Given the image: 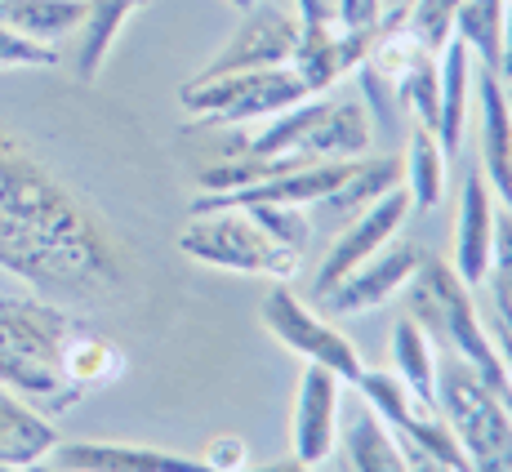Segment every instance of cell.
<instances>
[{"label": "cell", "mask_w": 512, "mask_h": 472, "mask_svg": "<svg viewBox=\"0 0 512 472\" xmlns=\"http://www.w3.org/2000/svg\"><path fill=\"white\" fill-rule=\"evenodd\" d=\"M134 245L23 134L0 125V272L54 303H116Z\"/></svg>", "instance_id": "1"}, {"label": "cell", "mask_w": 512, "mask_h": 472, "mask_svg": "<svg viewBox=\"0 0 512 472\" xmlns=\"http://www.w3.org/2000/svg\"><path fill=\"white\" fill-rule=\"evenodd\" d=\"M76 330L81 317L45 294H0V388L41 415L72 410L81 392L63 379V352Z\"/></svg>", "instance_id": "2"}, {"label": "cell", "mask_w": 512, "mask_h": 472, "mask_svg": "<svg viewBox=\"0 0 512 472\" xmlns=\"http://www.w3.org/2000/svg\"><path fill=\"white\" fill-rule=\"evenodd\" d=\"M406 290H410L406 317H415L419 326L428 330L437 352H450V357L468 361V366L486 379V388H495L499 397H504V406L512 410V379H508V366H504V357H499L495 339H490V330H486L477 290H468V285L455 277V268H450L446 259H432V254H423L415 281H410Z\"/></svg>", "instance_id": "3"}, {"label": "cell", "mask_w": 512, "mask_h": 472, "mask_svg": "<svg viewBox=\"0 0 512 472\" xmlns=\"http://www.w3.org/2000/svg\"><path fill=\"white\" fill-rule=\"evenodd\" d=\"M437 415L455 432L472 472H512V410L468 361L450 352L437 361Z\"/></svg>", "instance_id": "4"}, {"label": "cell", "mask_w": 512, "mask_h": 472, "mask_svg": "<svg viewBox=\"0 0 512 472\" xmlns=\"http://www.w3.org/2000/svg\"><path fill=\"white\" fill-rule=\"evenodd\" d=\"M179 250L196 263H210V268L241 272V277H268V281H290L303 263V254L277 245L241 205L192 214L179 236Z\"/></svg>", "instance_id": "5"}, {"label": "cell", "mask_w": 512, "mask_h": 472, "mask_svg": "<svg viewBox=\"0 0 512 472\" xmlns=\"http://www.w3.org/2000/svg\"><path fill=\"white\" fill-rule=\"evenodd\" d=\"M303 98L312 94L294 67H259V72L192 76L183 85L179 103L201 125H250V121H268V116L303 103Z\"/></svg>", "instance_id": "6"}, {"label": "cell", "mask_w": 512, "mask_h": 472, "mask_svg": "<svg viewBox=\"0 0 512 472\" xmlns=\"http://www.w3.org/2000/svg\"><path fill=\"white\" fill-rule=\"evenodd\" d=\"M259 321H263V330L281 343V348H290L294 357L312 361V366L334 370L348 388L357 383L361 370H366L357 343H352L343 330H334L326 317H317L312 303H303L285 281L272 285V294L259 303Z\"/></svg>", "instance_id": "7"}, {"label": "cell", "mask_w": 512, "mask_h": 472, "mask_svg": "<svg viewBox=\"0 0 512 472\" xmlns=\"http://www.w3.org/2000/svg\"><path fill=\"white\" fill-rule=\"evenodd\" d=\"M299 14L294 5L281 0H259V5L241 9V23L228 36V45L210 58L196 76H228V72H259V67H290L294 49H299Z\"/></svg>", "instance_id": "8"}, {"label": "cell", "mask_w": 512, "mask_h": 472, "mask_svg": "<svg viewBox=\"0 0 512 472\" xmlns=\"http://www.w3.org/2000/svg\"><path fill=\"white\" fill-rule=\"evenodd\" d=\"M406 219H410L406 188H392L388 196H379L374 205H366L361 214H352V219L334 232L326 259H321L317 281H312V299H321L330 285H339L352 268H361L370 254H379L388 241H397L401 228H406Z\"/></svg>", "instance_id": "9"}, {"label": "cell", "mask_w": 512, "mask_h": 472, "mask_svg": "<svg viewBox=\"0 0 512 472\" xmlns=\"http://www.w3.org/2000/svg\"><path fill=\"white\" fill-rule=\"evenodd\" d=\"M339 419H343V379L326 366L303 361L290 415V455L308 468H321L339 455Z\"/></svg>", "instance_id": "10"}, {"label": "cell", "mask_w": 512, "mask_h": 472, "mask_svg": "<svg viewBox=\"0 0 512 472\" xmlns=\"http://www.w3.org/2000/svg\"><path fill=\"white\" fill-rule=\"evenodd\" d=\"M423 254H428L423 245L397 236V241H388L379 254H370L361 268H352L339 285H330L317 303H326V312H334V317H361V312L383 308V303L397 299V294L415 281Z\"/></svg>", "instance_id": "11"}, {"label": "cell", "mask_w": 512, "mask_h": 472, "mask_svg": "<svg viewBox=\"0 0 512 472\" xmlns=\"http://www.w3.org/2000/svg\"><path fill=\"white\" fill-rule=\"evenodd\" d=\"M472 90H477V147H481V165L490 192L512 210V94L508 81L495 72V67H477L472 76Z\"/></svg>", "instance_id": "12"}, {"label": "cell", "mask_w": 512, "mask_h": 472, "mask_svg": "<svg viewBox=\"0 0 512 472\" xmlns=\"http://www.w3.org/2000/svg\"><path fill=\"white\" fill-rule=\"evenodd\" d=\"M495 219H499V196L490 192L486 174L472 170L459 192V219H455V277L468 290H486L490 250H495Z\"/></svg>", "instance_id": "13"}, {"label": "cell", "mask_w": 512, "mask_h": 472, "mask_svg": "<svg viewBox=\"0 0 512 472\" xmlns=\"http://www.w3.org/2000/svg\"><path fill=\"white\" fill-rule=\"evenodd\" d=\"M45 464L63 472H210L201 459L134 441H58Z\"/></svg>", "instance_id": "14"}, {"label": "cell", "mask_w": 512, "mask_h": 472, "mask_svg": "<svg viewBox=\"0 0 512 472\" xmlns=\"http://www.w3.org/2000/svg\"><path fill=\"white\" fill-rule=\"evenodd\" d=\"M339 450L348 472H410L406 441L397 437L388 419L374 415V406L361 401L357 392H352L348 410L339 419Z\"/></svg>", "instance_id": "15"}, {"label": "cell", "mask_w": 512, "mask_h": 472, "mask_svg": "<svg viewBox=\"0 0 512 472\" xmlns=\"http://www.w3.org/2000/svg\"><path fill=\"white\" fill-rule=\"evenodd\" d=\"M437 72H441V94H437V125H432V134H437L441 152L455 161L468 130V94H472V76H477V58H472V49L459 36H450L446 49L437 54Z\"/></svg>", "instance_id": "16"}, {"label": "cell", "mask_w": 512, "mask_h": 472, "mask_svg": "<svg viewBox=\"0 0 512 472\" xmlns=\"http://www.w3.org/2000/svg\"><path fill=\"white\" fill-rule=\"evenodd\" d=\"M58 441L63 437H58L54 419L41 415L36 406H27L23 397L0 388V468L27 472V468L45 464Z\"/></svg>", "instance_id": "17"}, {"label": "cell", "mask_w": 512, "mask_h": 472, "mask_svg": "<svg viewBox=\"0 0 512 472\" xmlns=\"http://www.w3.org/2000/svg\"><path fill=\"white\" fill-rule=\"evenodd\" d=\"M143 5H152V0H85V18L76 27V76H81V85H94L103 76L121 32Z\"/></svg>", "instance_id": "18"}, {"label": "cell", "mask_w": 512, "mask_h": 472, "mask_svg": "<svg viewBox=\"0 0 512 472\" xmlns=\"http://www.w3.org/2000/svg\"><path fill=\"white\" fill-rule=\"evenodd\" d=\"M437 361V343L428 339V330L415 317H401L392 326V375L406 383V392L423 410H437Z\"/></svg>", "instance_id": "19"}, {"label": "cell", "mask_w": 512, "mask_h": 472, "mask_svg": "<svg viewBox=\"0 0 512 472\" xmlns=\"http://www.w3.org/2000/svg\"><path fill=\"white\" fill-rule=\"evenodd\" d=\"M446 165L450 156L441 152L437 134L428 125H415L401 152V188L410 196V210H432L446 196Z\"/></svg>", "instance_id": "20"}, {"label": "cell", "mask_w": 512, "mask_h": 472, "mask_svg": "<svg viewBox=\"0 0 512 472\" xmlns=\"http://www.w3.org/2000/svg\"><path fill=\"white\" fill-rule=\"evenodd\" d=\"M85 0H5L0 5V27L27 36V41L58 45L81 27Z\"/></svg>", "instance_id": "21"}, {"label": "cell", "mask_w": 512, "mask_h": 472, "mask_svg": "<svg viewBox=\"0 0 512 472\" xmlns=\"http://www.w3.org/2000/svg\"><path fill=\"white\" fill-rule=\"evenodd\" d=\"M125 375V352L116 348L112 339H103V334L94 330H76L72 339H67V352H63V379L72 383L81 397H90V392L107 388V383H116Z\"/></svg>", "instance_id": "22"}, {"label": "cell", "mask_w": 512, "mask_h": 472, "mask_svg": "<svg viewBox=\"0 0 512 472\" xmlns=\"http://www.w3.org/2000/svg\"><path fill=\"white\" fill-rule=\"evenodd\" d=\"M392 188H401V156H361V161L352 165V174L343 179V188L321 201V210L348 223L352 214H361L366 205L388 196Z\"/></svg>", "instance_id": "23"}, {"label": "cell", "mask_w": 512, "mask_h": 472, "mask_svg": "<svg viewBox=\"0 0 512 472\" xmlns=\"http://www.w3.org/2000/svg\"><path fill=\"white\" fill-rule=\"evenodd\" d=\"M504 5L508 0H464L459 9L455 36L472 49L481 67H499V23H504Z\"/></svg>", "instance_id": "24"}, {"label": "cell", "mask_w": 512, "mask_h": 472, "mask_svg": "<svg viewBox=\"0 0 512 472\" xmlns=\"http://www.w3.org/2000/svg\"><path fill=\"white\" fill-rule=\"evenodd\" d=\"M437 94H441V72H437V54L419 58L397 85H392V98L415 116V125H437Z\"/></svg>", "instance_id": "25"}, {"label": "cell", "mask_w": 512, "mask_h": 472, "mask_svg": "<svg viewBox=\"0 0 512 472\" xmlns=\"http://www.w3.org/2000/svg\"><path fill=\"white\" fill-rule=\"evenodd\" d=\"M459 9H464V0H415V5L406 9V27L415 32V41H419L423 49L441 54V49H446V41L455 36Z\"/></svg>", "instance_id": "26"}, {"label": "cell", "mask_w": 512, "mask_h": 472, "mask_svg": "<svg viewBox=\"0 0 512 472\" xmlns=\"http://www.w3.org/2000/svg\"><path fill=\"white\" fill-rule=\"evenodd\" d=\"M241 210H250L254 223H259L277 245H285V250H294V254H308L312 219L303 205H241Z\"/></svg>", "instance_id": "27"}, {"label": "cell", "mask_w": 512, "mask_h": 472, "mask_svg": "<svg viewBox=\"0 0 512 472\" xmlns=\"http://www.w3.org/2000/svg\"><path fill=\"white\" fill-rule=\"evenodd\" d=\"M486 290H490V303L512 308V210L508 205H499V219H495V250H490Z\"/></svg>", "instance_id": "28"}, {"label": "cell", "mask_w": 512, "mask_h": 472, "mask_svg": "<svg viewBox=\"0 0 512 472\" xmlns=\"http://www.w3.org/2000/svg\"><path fill=\"white\" fill-rule=\"evenodd\" d=\"M54 63H58V49L54 45L27 41V36L0 27V67H54Z\"/></svg>", "instance_id": "29"}, {"label": "cell", "mask_w": 512, "mask_h": 472, "mask_svg": "<svg viewBox=\"0 0 512 472\" xmlns=\"http://www.w3.org/2000/svg\"><path fill=\"white\" fill-rule=\"evenodd\" d=\"M196 459H201L210 472H241L250 464V450H245V441L236 437V432H219V437L205 441V450Z\"/></svg>", "instance_id": "30"}, {"label": "cell", "mask_w": 512, "mask_h": 472, "mask_svg": "<svg viewBox=\"0 0 512 472\" xmlns=\"http://www.w3.org/2000/svg\"><path fill=\"white\" fill-rule=\"evenodd\" d=\"M383 18L379 0H334V23L348 32H374Z\"/></svg>", "instance_id": "31"}, {"label": "cell", "mask_w": 512, "mask_h": 472, "mask_svg": "<svg viewBox=\"0 0 512 472\" xmlns=\"http://www.w3.org/2000/svg\"><path fill=\"white\" fill-rule=\"evenodd\" d=\"M499 76L512 85V0L504 5V23H499Z\"/></svg>", "instance_id": "32"}, {"label": "cell", "mask_w": 512, "mask_h": 472, "mask_svg": "<svg viewBox=\"0 0 512 472\" xmlns=\"http://www.w3.org/2000/svg\"><path fill=\"white\" fill-rule=\"evenodd\" d=\"M294 14L303 27H321L334 18V0H294Z\"/></svg>", "instance_id": "33"}, {"label": "cell", "mask_w": 512, "mask_h": 472, "mask_svg": "<svg viewBox=\"0 0 512 472\" xmlns=\"http://www.w3.org/2000/svg\"><path fill=\"white\" fill-rule=\"evenodd\" d=\"M241 472H317V468H308V464H299V459H272V464H245Z\"/></svg>", "instance_id": "34"}, {"label": "cell", "mask_w": 512, "mask_h": 472, "mask_svg": "<svg viewBox=\"0 0 512 472\" xmlns=\"http://www.w3.org/2000/svg\"><path fill=\"white\" fill-rule=\"evenodd\" d=\"M232 9H250V5H259V0H228Z\"/></svg>", "instance_id": "35"}, {"label": "cell", "mask_w": 512, "mask_h": 472, "mask_svg": "<svg viewBox=\"0 0 512 472\" xmlns=\"http://www.w3.org/2000/svg\"><path fill=\"white\" fill-rule=\"evenodd\" d=\"M27 472H63V468H54V464H36V468H27Z\"/></svg>", "instance_id": "36"}, {"label": "cell", "mask_w": 512, "mask_h": 472, "mask_svg": "<svg viewBox=\"0 0 512 472\" xmlns=\"http://www.w3.org/2000/svg\"><path fill=\"white\" fill-rule=\"evenodd\" d=\"M0 472H18V468H0Z\"/></svg>", "instance_id": "37"}, {"label": "cell", "mask_w": 512, "mask_h": 472, "mask_svg": "<svg viewBox=\"0 0 512 472\" xmlns=\"http://www.w3.org/2000/svg\"><path fill=\"white\" fill-rule=\"evenodd\" d=\"M508 94H512V85H508Z\"/></svg>", "instance_id": "38"}, {"label": "cell", "mask_w": 512, "mask_h": 472, "mask_svg": "<svg viewBox=\"0 0 512 472\" xmlns=\"http://www.w3.org/2000/svg\"><path fill=\"white\" fill-rule=\"evenodd\" d=\"M0 5H5V0H0Z\"/></svg>", "instance_id": "39"}]
</instances>
